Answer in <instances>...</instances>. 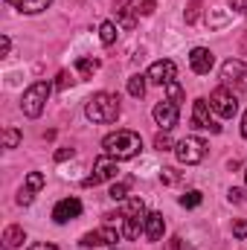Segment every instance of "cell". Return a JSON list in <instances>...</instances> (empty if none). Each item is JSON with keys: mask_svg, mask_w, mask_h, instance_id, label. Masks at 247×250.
<instances>
[{"mask_svg": "<svg viewBox=\"0 0 247 250\" xmlns=\"http://www.w3.org/2000/svg\"><path fill=\"white\" fill-rule=\"evenodd\" d=\"M84 114L90 123H99V125H108V123H117V117L123 114V105H120V96L102 90V93H93L84 105Z\"/></svg>", "mask_w": 247, "mask_h": 250, "instance_id": "6da1fadb", "label": "cell"}, {"mask_svg": "<svg viewBox=\"0 0 247 250\" xmlns=\"http://www.w3.org/2000/svg\"><path fill=\"white\" fill-rule=\"evenodd\" d=\"M102 148H105V154L114 157V160H131V157L140 154L143 140H140L137 131H117V134H108V137L102 140Z\"/></svg>", "mask_w": 247, "mask_h": 250, "instance_id": "7a4b0ae2", "label": "cell"}, {"mask_svg": "<svg viewBox=\"0 0 247 250\" xmlns=\"http://www.w3.org/2000/svg\"><path fill=\"white\" fill-rule=\"evenodd\" d=\"M50 84L47 82H35L26 93H23V99H21V111L29 117V120H35V117H41L44 114V105H47V99H50Z\"/></svg>", "mask_w": 247, "mask_h": 250, "instance_id": "3957f363", "label": "cell"}, {"mask_svg": "<svg viewBox=\"0 0 247 250\" xmlns=\"http://www.w3.org/2000/svg\"><path fill=\"white\" fill-rule=\"evenodd\" d=\"M175 154H178L181 163L195 166V163H201V160L206 157V143H204L201 137H184V140L175 146Z\"/></svg>", "mask_w": 247, "mask_h": 250, "instance_id": "277c9868", "label": "cell"}, {"mask_svg": "<svg viewBox=\"0 0 247 250\" xmlns=\"http://www.w3.org/2000/svg\"><path fill=\"white\" fill-rule=\"evenodd\" d=\"M209 108H212L218 117L230 120V117H236V111H239V99H236L233 90H227V87H215V90L209 93Z\"/></svg>", "mask_w": 247, "mask_h": 250, "instance_id": "5b68a950", "label": "cell"}, {"mask_svg": "<svg viewBox=\"0 0 247 250\" xmlns=\"http://www.w3.org/2000/svg\"><path fill=\"white\" fill-rule=\"evenodd\" d=\"M120 230L117 227H111V224H105V227H99V230H93V233H84L82 236V248L84 250H90V248H105V245H117L120 242Z\"/></svg>", "mask_w": 247, "mask_h": 250, "instance_id": "8992f818", "label": "cell"}, {"mask_svg": "<svg viewBox=\"0 0 247 250\" xmlns=\"http://www.w3.org/2000/svg\"><path fill=\"white\" fill-rule=\"evenodd\" d=\"M117 160L114 157H99L96 163H93V175L90 178H84V187H96V184H102V181H114L117 178Z\"/></svg>", "mask_w": 247, "mask_h": 250, "instance_id": "52a82bcc", "label": "cell"}, {"mask_svg": "<svg viewBox=\"0 0 247 250\" xmlns=\"http://www.w3.org/2000/svg\"><path fill=\"white\" fill-rule=\"evenodd\" d=\"M178 102H172V99H163V102H157L154 105V120L157 125L163 128V131H172L175 125H178Z\"/></svg>", "mask_w": 247, "mask_h": 250, "instance_id": "ba28073f", "label": "cell"}, {"mask_svg": "<svg viewBox=\"0 0 247 250\" xmlns=\"http://www.w3.org/2000/svg\"><path fill=\"white\" fill-rule=\"evenodd\" d=\"M192 128H204V131H212V134L221 131V125L209 117V105L204 99H195V105H192Z\"/></svg>", "mask_w": 247, "mask_h": 250, "instance_id": "9c48e42d", "label": "cell"}, {"mask_svg": "<svg viewBox=\"0 0 247 250\" xmlns=\"http://www.w3.org/2000/svg\"><path fill=\"white\" fill-rule=\"evenodd\" d=\"M79 215H82V201L79 198H64L53 207V221L56 224H67V221H73Z\"/></svg>", "mask_w": 247, "mask_h": 250, "instance_id": "30bf717a", "label": "cell"}, {"mask_svg": "<svg viewBox=\"0 0 247 250\" xmlns=\"http://www.w3.org/2000/svg\"><path fill=\"white\" fill-rule=\"evenodd\" d=\"M175 76H178V67H175V62H169V59L154 62L148 67V79L154 84H169V82H175Z\"/></svg>", "mask_w": 247, "mask_h": 250, "instance_id": "8fae6325", "label": "cell"}, {"mask_svg": "<svg viewBox=\"0 0 247 250\" xmlns=\"http://www.w3.org/2000/svg\"><path fill=\"white\" fill-rule=\"evenodd\" d=\"M212 53L206 50V47H195L192 53H189V67H192V73H198V76H206L209 70H212Z\"/></svg>", "mask_w": 247, "mask_h": 250, "instance_id": "7c38bea8", "label": "cell"}, {"mask_svg": "<svg viewBox=\"0 0 247 250\" xmlns=\"http://www.w3.org/2000/svg\"><path fill=\"white\" fill-rule=\"evenodd\" d=\"M245 76H247V64L239 62V59H230V62H224V67H221V82L224 84L245 82Z\"/></svg>", "mask_w": 247, "mask_h": 250, "instance_id": "4fadbf2b", "label": "cell"}, {"mask_svg": "<svg viewBox=\"0 0 247 250\" xmlns=\"http://www.w3.org/2000/svg\"><path fill=\"white\" fill-rule=\"evenodd\" d=\"M163 230H166L163 215L160 212H148L145 215V236H148V242H160L163 239Z\"/></svg>", "mask_w": 247, "mask_h": 250, "instance_id": "5bb4252c", "label": "cell"}, {"mask_svg": "<svg viewBox=\"0 0 247 250\" xmlns=\"http://www.w3.org/2000/svg\"><path fill=\"white\" fill-rule=\"evenodd\" d=\"M114 12H117V18H120V23H123L125 29H134V23H137V18H134V12L140 15V9H131V0H117V6H114Z\"/></svg>", "mask_w": 247, "mask_h": 250, "instance_id": "9a60e30c", "label": "cell"}, {"mask_svg": "<svg viewBox=\"0 0 247 250\" xmlns=\"http://www.w3.org/2000/svg\"><path fill=\"white\" fill-rule=\"evenodd\" d=\"M6 3L15 6V9H21V12H26V15H38V12L50 9L53 0H6Z\"/></svg>", "mask_w": 247, "mask_h": 250, "instance_id": "2e32d148", "label": "cell"}, {"mask_svg": "<svg viewBox=\"0 0 247 250\" xmlns=\"http://www.w3.org/2000/svg\"><path fill=\"white\" fill-rule=\"evenodd\" d=\"M21 242H26L23 227H18V224L6 227V233H3V248H6V250H15V248H21Z\"/></svg>", "mask_w": 247, "mask_h": 250, "instance_id": "e0dca14e", "label": "cell"}, {"mask_svg": "<svg viewBox=\"0 0 247 250\" xmlns=\"http://www.w3.org/2000/svg\"><path fill=\"white\" fill-rule=\"evenodd\" d=\"M145 79H148V76H131V79H128V93H131L134 99H143V96H145Z\"/></svg>", "mask_w": 247, "mask_h": 250, "instance_id": "ac0fdd59", "label": "cell"}, {"mask_svg": "<svg viewBox=\"0 0 247 250\" xmlns=\"http://www.w3.org/2000/svg\"><path fill=\"white\" fill-rule=\"evenodd\" d=\"M76 70H79L82 79H93V73L99 70V62H96V59H79V62H76Z\"/></svg>", "mask_w": 247, "mask_h": 250, "instance_id": "d6986e66", "label": "cell"}, {"mask_svg": "<svg viewBox=\"0 0 247 250\" xmlns=\"http://www.w3.org/2000/svg\"><path fill=\"white\" fill-rule=\"evenodd\" d=\"M99 38H102V44H105V47H111V44L117 41V23L105 21V23L99 26Z\"/></svg>", "mask_w": 247, "mask_h": 250, "instance_id": "ffe728a7", "label": "cell"}, {"mask_svg": "<svg viewBox=\"0 0 247 250\" xmlns=\"http://www.w3.org/2000/svg\"><path fill=\"white\" fill-rule=\"evenodd\" d=\"M201 201H204V195H201L198 189H189L186 195H181V207H186V209H192V207H201Z\"/></svg>", "mask_w": 247, "mask_h": 250, "instance_id": "44dd1931", "label": "cell"}, {"mask_svg": "<svg viewBox=\"0 0 247 250\" xmlns=\"http://www.w3.org/2000/svg\"><path fill=\"white\" fill-rule=\"evenodd\" d=\"M21 137H23V134H21L18 128H6V131H3V146H6V148H18Z\"/></svg>", "mask_w": 247, "mask_h": 250, "instance_id": "7402d4cb", "label": "cell"}, {"mask_svg": "<svg viewBox=\"0 0 247 250\" xmlns=\"http://www.w3.org/2000/svg\"><path fill=\"white\" fill-rule=\"evenodd\" d=\"M172 146H175V143H172V137H169V131H160V134L154 137V148H157V151H169Z\"/></svg>", "mask_w": 247, "mask_h": 250, "instance_id": "603a6c76", "label": "cell"}, {"mask_svg": "<svg viewBox=\"0 0 247 250\" xmlns=\"http://www.w3.org/2000/svg\"><path fill=\"white\" fill-rule=\"evenodd\" d=\"M41 187H44V175H41V172H29V175H26V189H29V192H38Z\"/></svg>", "mask_w": 247, "mask_h": 250, "instance_id": "cb8c5ba5", "label": "cell"}, {"mask_svg": "<svg viewBox=\"0 0 247 250\" xmlns=\"http://www.w3.org/2000/svg\"><path fill=\"white\" fill-rule=\"evenodd\" d=\"M233 21V15H221V12H209V26L212 29H221L224 23H230Z\"/></svg>", "mask_w": 247, "mask_h": 250, "instance_id": "d4e9b609", "label": "cell"}, {"mask_svg": "<svg viewBox=\"0 0 247 250\" xmlns=\"http://www.w3.org/2000/svg\"><path fill=\"white\" fill-rule=\"evenodd\" d=\"M181 178H184V175H181L178 169H163V172H160V181H163V184H169V187L181 184Z\"/></svg>", "mask_w": 247, "mask_h": 250, "instance_id": "484cf974", "label": "cell"}, {"mask_svg": "<svg viewBox=\"0 0 247 250\" xmlns=\"http://www.w3.org/2000/svg\"><path fill=\"white\" fill-rule=\"evenodd\" d=\"M198 18H201V0H192L186 6V23H195Z\"/></svg>", "mask_w": 247, "mask_h": 250, "instance_id": "4316f807", "label": "cell"}, {"mask_svg": "<svg viewBox=\"0 0 247 250\" xmlns=\"http://www.w3.org/2000/svg\"><path fill=\"white\" fill-rule=\"evenodd\" d=\"M166 90H169V99H172V102H178V105L184 102V87H181L178 82H169V84H166Z\"/></svg>", "mask_w": 247, "mask_h": 250, "instance_id": "83f0119b", "label": "cell"}, {"mask_svg": "<svg viewBox=\"0 0 247 250\" xmlns=\"http://www.w3.org/2000/svg\"><path fill=\"white\" fill-rule=\"evenodd\" d=\"M108 195H111L114 201H125V195H128V181H125V184H114Z\"/></svg>", "mask_w": 247, "mask_h": 250, "instance_id": "f1b7e54d", "label": "cell"}, {"mask_svg": "<svg viewBox=\"0 0 247 250\" xmlns=\"http://www.w3.org/2000/svg\"><path fill=\"white\" fill-rule=\"evenodd\" d=\"M70 84H73V79H70V73H67V70H62V73H59V82H56V87H59V90H67Z\"/></svg>", "mask_w": 247, "mask_h": 250, "instance_id": "f546056e", "label": "cell"}, {"mask_svg": "<svg viewBox=\"0 0 247 250\" xmlns=\"http://www.w3.org/2000/svg\"><path fill=\"white\" fill-rule=\"evenodd\" d=\"M137 9H140V15H154V9H157V3H154V0H143V3L137 6Z\"/></svg>", "mask_w": 247, "mask_h": 250, "instance_id": "4dcf8cb0", "label": "cell"}, {"mask_svg": "<svg viewBox=\"0 0 247 250\" xmlns=\"http://www.w3.org/2000/svg\"><path fill=\"white\" fill-rule=\"evenodd\" d=\"M32 198H35V192H29V189H21V195H18V204L29 207V204H32Z\"/></svg>", "mask_w": 247, "mask_h": 250, "instance_id": "1f68e13d", "label": "cell"}, {"mask_svg": "<svg viewBox=\"0 0 247 250\" xmlns=\"http://www.w3.org/2000/svg\"><path fill=\"white\" fill-rule=\"evenodd\" d=\"M233 233H236V239H247V221H236Z\"/></svg>", "mask_w": 247, "mask_h": 250, "instance_id": "d6a6232c", "label": "cell"}, {"mask_svg": "<svg viewBox=\"0 0 247 250\" xmlns=\"http://www.w3.org/2000/svg\"><path fill=\"white\" fill-rule=\"evenodd\" d=\"M166 250H184V239H181V236H172V239L166 242Z\"/></svg>", "mask_w": 247, "mask_h": 250, "instance_id": "836d02e7", "label": "cell"}, {"mask_svg": "<svg viewBox=\"0 0 247 250\" xmlns=\"http://www.w3.org/2000/svg\"><path fill=\"white\" fill-rule=\"evenodd\" d=\"M230 6H233L239 15H247V0H230Z\"/></svg>", "mask_w": 247, "mask_h": 250, "instance_id": "e575fe53", "label": "cell"}, {"mask_svg": "<svg viewBox=\"0 0 247 250\" xmlns=\"http://www.w3.org/2000/svg\"><path fill=\"white\" fill-rule=\"evenodd\" d=\"M230 201H233V204H242V201H245V192H242V189H230Z\"/></svg>", "mask_w": 247, "mask_h": 250, "instance_id": "d590c367", "label": "cell"}, {"mask_svg": "<svg viewBox=\"0 0 247 250\" xmlns=\"http://www.w3.org/2000/svg\"><path fill=\"white\" fill-rule=\"evenodd\" d=\"M67 157H73V148H59L56 151V160H67Z\"/></svg>", "mask_w": 247, "mask_h": 250, "instance_id": "8d00e7d4", "label": "cell"}, {"mask_svg": "<svg viewBox=\"0 0 247 250\" xmlns=\"http://www.w3.org/2000/svg\"><path fill=\"white\" fill-rule=\"evenodd\" d=\"M9 47H12V41L3 35V38H0V53H3V56H9Z\"/></svg>", "mask_w": 247, "mask_h": 250, "instance_id": "74e56055", "label": "cell"}, {"mask_svg": "<svg viewBox=\"0 0 247 250\" xmlns=\"http://www.w3.org/2000/svg\"><path fill=\"white\" fill-rule=\"evenodd\" d=\"M26 250H59V248H56V245H44V242H41V245H29Z\"/></svg>", "mask_w": 247, "mask_h": 250, "instance_id": "f35d334b", "label": "cell"}, {"mask_svg": "<svg viewBox=\"0 0 247 250\" xmlns=\"http://www.w3.org/2000/svg\"><path fill=\"white\" fill-rule=\"evenodd\" d=\"M242 134H245V140H247V111H245V120H242Z\"/></svg>", "mask_w": 247, "mask_h": 250, "instance_id": "ab89813d", "label": "cell"}, {"mask_svg": "<svg viewBox=\"0 0 247 250\" xmlns=\"http://www.w3.org/2000/svg\"><path fill=\"white\" fill-rule=\"evenodd\" d=\"M242 50H247V35H245V41H242Z\"/></svg>", "mask_w": 247, "mask_h": 250, "instance_id": "60d3db41", "label": "cell"}, {"mask_svg": "<svg viewBox=\"0 0 247 250\" xmlns=\"http://www.w3.org/2000/svg\"><path fill=\"white\" fill-rule=\"evenodd\" d=\"M245 181H247V172H245Z\"/></svg>", "mask_w": 247, "mask_h": 250, "instance_id": "b9f144b4", "label": "cell"}]
</instances>
